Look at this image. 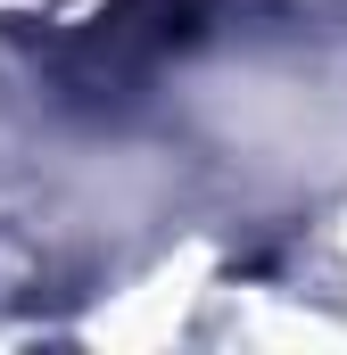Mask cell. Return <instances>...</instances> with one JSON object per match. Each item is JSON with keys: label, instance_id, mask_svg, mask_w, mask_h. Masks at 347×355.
Wrapping results in <instances>:
<instances>
[{"label": "cell", "instance_id": "1", "mask_svg": "<svg viewBox=\"0 0 347 355\" xmlns=\"http://www.w3.org/2000/svg\"><path fill=\"white\" fill-rule=\"evenodd\" d=\"M116 17V0H0V17H42V25H91V17Z\"/></svg>", "mask_w": 347, "mask_h": 355}]
</instances>
